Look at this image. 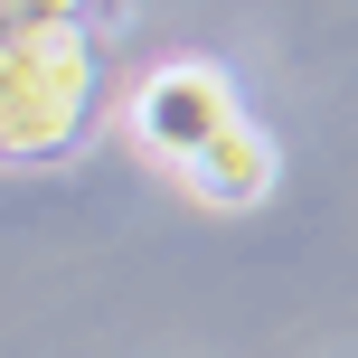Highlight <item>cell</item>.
Returning <instances> with one entry per match:
<instances>
[{"instance_id": "6da1fadb", "label": "cell", "mask_w": 358, "mask_h": 358, "mask_svg": "<svg viewBox=\"0 0 358 358\" xmlns=\"http://www.w3.org/2000/svg\"><path fill=\"white\" fill-rule=\"evenodd\" d=\"M94 104V38L76 19H29L0 29V151L38 161L57 151Z\"/></svg>"}, {"instance_id": "3957f363", "label": "cell", "mask_w": 358, "mask_h": 358, "mask_svg": "<svg viewBox=\"0 0 358 358\" xmlns=\"http://www.w3.org/2000/svg\"><path fill=\"white\" fill-rule=\"evenodd\" d=\"M179 179H189V198H198V208H255V198L273 189V142L245 123V113H236V123L217 132V142L198 151Z\"/></svg>"}, {"instance_id": "7a4b0ae2", "label": "cell", "mask_w": 358, "mask_h": 358, "mask_svg": "<svg viewBox=\"0 0 358 358\" xmlns=\"http://www.w3.org/2000/svg\"><path fill=\"white\" fill-rule=\"evenodd\" d=\"M123 123H132V142H142L151 161L189 170L198 151H208L217 132L236 123V94H227V76H217V66H198V57H179V66H151L142 85H132Z\"/></svg>"}]
</instances>
